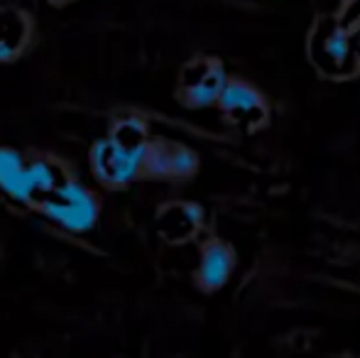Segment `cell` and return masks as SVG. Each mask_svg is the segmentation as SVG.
<instances>
[{
  "label": "cell",
  "mask_w": 360,
  "mask_h": 358,
  "mask_svg": "<svg viewBox=\"0 0 360 358\" xmlns=\"http://www.w3.org/2000/svg\"><path fill=\"white\" fill-rule=\"evenodd\" d=\"M311 59L316 67L328 77H346L353 69H358L356 62V32L338 23H321L314 30L311 37Z\"/></svg>",
  "instance_id": "4"
},
{
  "label": "cell",
  "mask_w": 360,
  "mask_h": 358,
  "mask_svg": "<svg viewBox=\"0 0 360 358\" xmlns=\"http://www.w3.org/2000/svg\"><path fill=\"white\" fill-rule=\"evenodd\" d=\"M218 108L228 120L243 125V128H260L270 118V106H267L265 94L243 79H228L226 89L218 98Z\"/></svg>",
  "instance_id": "6"
},
{
  "label": "cell",
  "mask_w": 360,
  "mask_h": 358,
  "mask_svg": "<svg viewBox=\"0 0 360 358\" xmlns=\"http://www.w3.org/2000/svg\"><path fill=\"white\" fill-rule=\"evenodd\" d=\"M30 42V20L18 8H0V64H10Z\"/></svg>",
  "instance_id": "10"
},
{
  "label": "cell",
  "mask_w": 360,
  "mask_h": 358,
  "mask_svg": "<svg viewBox=\"0 0 360 358\" xmlns=\"http://www.w3.org/2000/svg\"><path fill=\"white\" fill-rule=\"evenodd\" d=\"M27 174H30V189H32V199H34L32 206L67 179V174L62 172L59 162H52V160H44V158L30 160Z\"/></svg>",
  "instance_id": "11"
},
{
  "label": "cell",
  "mask_w": 360,
  "mask_h": 358,
  "mask_svg": "<svg viewBox=\"0 0 360 358\" xmlns=\"http://www.w3.org/2000/svg\"><path fill=\"white\" fill-rule=\"evenodd\" d=\"M199 172V155L174 140L150 138L145 158L147 179H189Z\"/></svg>",
  "instance_id": "5"
},
{
  "label": "cell",
  "mask_w": 360,
  "mask_h": 358,
  "mask_svg": "<svg viewBox=\"0 0 360 358\" xmlns=\"http://www.w3.org/2000/svg\"><path fill=\"white\" fill-rule=\"evenodd\" d=\"M233 270H236V250L221 238L204 241L199 253L194 280L201 292H218L228 285Z\"/></svg>",
  "instance_id": "7"
},
{
  "label": "cell",
  "mask_w": 360,
  "mask_h": 358,
  "mask_svg": "<svg viewBox=\"0 0 360 358\" xmlns=\"http://www.w3.org/2000/svg\"><path fill=\"white\" fill-rule=\"evenodd\" d=\"M204 226V209L194 201H169L157 211V231L169 243L194 238Z\"/></svg>",
  "instance_id": "8"
},
{
  "label": "cell",
  "mask_w": 360,
  "mask_h": 358,
  "mask_svg": "<svg viewBox=\"0 0 360 358\" xmlns=\"http://www.w3.org/2000/svg\"><path fill=\"white\" fill-rule=\"evenodd\" d=\"M338 20H341L351 32H360V0H346Z\"/></svg>",
  "instance_id": "12"
},
{
  "label": "cell",
  "mask_w": 360,
  "mask_h": 358,
  "mask_svg": "<svg viewBox=\"0 0 360 358\" xmlns=\"http://www.w3.org/2000/svg\"><path fill=\"white\" fill-rule=\"evenodd\" d=\"M34 206L52 224H57L67 234H76V236L94 231L101 219V196L96 191L86 189L81 181L69 177L54 191L42 196Z\"/></svg>",
  "instance_id": "2"
},
{
  "label": "cell",
  "mask_w": 360,
  "mask_h": 358,
  "mask_svg": "<svg viewBox=\"0 0 360 358\" xmlns=\"http://www.w3.org/2000/svg\"><path fill=\"white\" fill-rule=\"evenodd\" d=\"M0 191L18 204L32 206V189L25 158L13 148H0Z\"/></svg>",
  "instance_id": "9"
},
{
  "label": "cell",
  "mask_w": 360,
  "mask_h": 358,
  "mask_svg": "<svg viewBox=\"0 0 360 358\" xmlns=\"http://www.w3.org/2000/svg\"><path fill=\"white\" fill-rule=\"evenodd\" d=\"M150 148L147 125L138 115L118 120L105 138L94 143L89 153L91 172L105 189H125L145 174V158Z\"/></svg>",
  "instance_id": "1"
},
{
  "label": "cell",
  "mask_w": 360,
  "mask_h": 358,
  "mask_svg": "<svg viewBox=\"0 0 360 358\" xmlns=\"http://www.w3.org/2000/svg\"><path fill=\"white\" fill-rule=\"evenodd\" d=\"M356 62H358V69H360V32H356Z\"/></svg>",
  "instance_id": "14"
},
{
  "label": "cell",
  "mask_w": 360,
  "mask_h": 358,
  "mask_svg": "<svg viewBox=\"0 0 360 358\" xmlns=\"http://www.w3.org/2000/svg\"><path fill=\"white\" fill-rule=\"evenodd\" d=\"M228 74L223 64L214 57H196L181 69L179 89H176V98L181 101L184 108L201 110L218 106L223 89L228 84Z\"/></svg>",
  "instance_id": "3"
},
{
  "label": "cell",
  "mask_w": 360,
  "mask_h": 358,
  "mask_svg": "<svg viewBox=\"0 0 360 358\" xmlns=\"http://www.w3.org/2000/svg\"><path fill=\"white\" fill-rule=\"evenodd\" d=\"M52 8H67V5H72V3H76V0H47Z\"/></svg>",
  "instance_id": "13"
}]
</instances>
